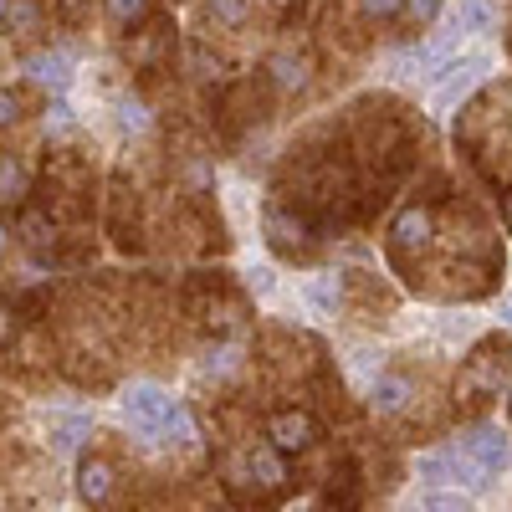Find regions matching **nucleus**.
I'll list each match as a JSON object with an SVG mask.
<instances>
[{
	"label": "nucleus",
	"mask_w": 512,
	"mask_h": 512,
	"mask_svg": "<svg viewBox=\"0 0 512 512\" xmlns=\"http://www.w3.org/2000/svg\"><path fill=\"white\" fill-rule=\"evenodd\" d=\"M277 82H282V88H303V62L277 57Z\"/></svg>",
	"instance_id": "obj_16"
},
{
	"label": "nucleus",
	"mask_w": 512,
	"mask_h": 512,
	"mask_svg": "<svg viewBox=\"0 0 512 512\" xmlns=\"http://www.w3.org/2000/svg\"><path fill=\"white\" fill-rule=\"evenodd\" d=\"M144 11H149V0H108V16H113L118 26H134Z\"/></svg>",
	"instance_id": "obj_13"
},
{
	"label": "nucleus",
	"mask_w": 512,
	"mask_h": 512,
	"mask_svg": "<svg viewBox=\"0 0 512 512\" xmlns=\"http://www.w3.org/2000/svg\"><path fill=\"white\" fill-rule=\"evenodd\" d=\"M405 405H410V384L400 374H379L374 379V410L379 415H400Z\"/></svg>",
	"instance_id": "obj_5"
},
{
	"label": "nucleus",
	"mask_w": 512,
	"mask_h": 512,
	"mask_svg": "<svg viewBox=\"0 0 512 512\" xmlns=\"http://www.w3.org/2000/svg\"><path fill=\"white\" fill-rule=\"evenodd\" d=\"M123 415L139 436H159V431H169V420L180 415V405L169 400L159 384H134V390L123 395Z\"/></svg>",
	"instance_id": "obj_1"
},
{
	"label": "nucleus",
	"mask_w": 512,
	"mask_h": 512,
	"mask_svg": "<svg viewBox=\"0 0 512 512\" xmlns=\"http://www.w3.org/2000/svg\"><path fill=\"white\" fill-rule=\"evenodd\" d=\"M6 195H21V169L6 159Z\"/></svg>",
	"instance_id": "obj_21"
},
{
	"label": "nucleus",
	"mask_w": 512,
	"mask_h": 512,
	"mask_svg": "<svg viewBox=\"0 0 512 512\" xmlns=\"http://www.w3.org/2000/svg\"><path fill=\"white\" fill-rule=\"evenodd\" d=\"M210 16L226 21V26H241L246 21V0H210Z\"/></svg>",
	"instance_id": "obj_14"
},
{
	"label": "nucleus",
	"mask_w": 512,
	"mask_h": 512,
	"mask_svg": "<svg viewBox=\"0 0 512 512\" xmlns=\"http://www.w3.org/2000/svg\"><path fill=\"white\" fill-rule=\"evenodd\" d=\"M461 451L472 456V461H482L487 472H502V466H507V436L492 431V425H477V431H466V436H461Z\"/></svg>",
	"instance_id": "obj_4"
},
{
	"label": "nucleus",
	"mask_w": 512,
	"mask_h": 512,
	"mask_svg": "<svg viewBox=\"0 0 512 512\" xmlns=\"http://www.w3.org/2000/svg\"><path fill=\"white\" fill-rule=\"evenodd\" d=\"M477 72H487V57H461L451 67V77L441 82V103H456V93H466L477 82Z\"/></svg>",
	"instance_id": "obj_6"
},
{
	"label": "nucleus",
	"mask_w": 512,
	"mask_h": 512,
	"mask_svg": "<svg viewBox=\"0 0 512 512\" xmlns=\"http://www.w3.org/2000/svg\"><path fill=\"white\" fill-rule=\"evenodd\" d=\"M88 431H93V425L82 420V415H67V420H57V425H52V451H62V456H67V451H77L82 441H88Z\"/></svg>",
	"instance_id": "obj_9"
},
{
	"label": "nucleus",
	"mask_w": 512,
	"mask_h": 512,
	"mask_svg": "<svg viewBox=\"0 0 512 512\" xmlns=\"http://www.w3.org/2000/svg\"><path fill=\"white\" fill-rule=\"evenodd\" d=\"M241 477L251 482V487H282L287 482V466H282V456H277V446H251L246 456H241Z\"/></svg>",
	"instance_id": "obj_3"
},
{
	"label": "nucleus",
	"mask_w": 512,
	"mask_h": 512,
	"mask_svg": "<svg viewBox=\"0 0 512 512\" xmlns=\"http://www.w3.org/2000/svg\"><path fill=\"white\" fill-rule=\"evenodd\" d=\"M492 26V6L487 0H461L456 6V31H487Z\"/></svg>",
	"instance_id": "obj_10"
},
{
	"label": "nucleus",
	"mask_w": 512,
	"mask_h": 512,
	"mask_svg": "<svg viewBox=\"0 0 512 512\" xmlns=\"http://www.w3.org/2000/svg\"><path fill=\"white\" fill-rule=\"evenodd\" d=\"M82 11H88V0H62V21H82Z\"/></svg>",
	"instance_id": "obj_20"
},
{
	"label": "nucleus",
	"mask_w": 512,
	"mask_h": 512,
	"mask_svg": "<svg viewBox=\"0 0 512 512\" xmlns=\"http://www.w3.org/2000/svg\"><path fill=\"white\" fill-rule=\"evenodd\" d=\"M507 221H512V195H507Z\"/></svg>",
	"instance_id": "obj_22"
},
{
	"label": "nucleus",
	"mask_w": 512,
	"mask_h": 512,
	"mask_svg": "<svg viewBox=\"0 0 512 512\" xmlns=\"http://www.w3.org/2000/svg\"><path fill=\"white\" fill-rule=\"evenodd\" d=\"M313 441H318L313 415H303V410L272 415V446H277V451H303V446H313Z\"/></svg>",
	"instance_id": "obj_2"
},
{
	"label": "nucleus",
	"mask_w": 512,
	"mask_h": 512,
	"mask_svg": "<svg viewBox=\"0 0 512 512\" xmlns=\"http://www.w3.org/2000/svg\"><path fill=\"white\" fill-rule=\"evenodd\" d=\"M425 231H431V216H425V210H405L400 226H395L400 241H425Z\"/></svg>",
	"instance_id": "obj_11"
},
{
	"label": "nucleus",
	"mask_w": 512,
	"mask_h": 512,
	"mask_svg": "<svg viewBox=\"0 0 512 512\" xmlns=\"http://www.w3.org/2000/svg\"><path fill=\"white\" fill-rule=\"evenodd\" d=\"M31 77L36 82H57V88H62V82H67V57H36L31 62Z\"/></svg>",
	"instance_id": "obj_12"
},
{
	"label": "nucleus",
	"mask_w": 512,
	"mask_h": 512,
	"mask_svg": "<svg viewBox=\"0 0 512 512\" xmlns=\"http://www.w3.org/2000/svg\"><path fill=\"white\" fill-rule=\"evenodd\" d=\"M359 6H364L369 21H390V16L400 11V0H359Z\"/></svg>",
	"instance_id": "obj_17"
},
{
	"label": "nucleus",
	"mask_w": 512,
	"mask_h": 512,
	"mask_svg": "<svg viewBox=\"0 0 512 512\" xmlns=\"http://www.w3.org/2000/svg\"><path fill=\"white\" fill-rule=\"evenodd\" d=\"M425 512H472V502L456 497V492H431L425 497Z\"/></svg>",
	"instance_id": "obj_15"
},
{
	"label": "nucleus",
	"mask_w": 512,
	"mask_h": 512,
	"mask_svg": "<svg viewBox=\"0 0 512 512\" xmlns=\"http://www.w3.org/2000/svg\"><path fill=\"white\" fill-rule=\"evenodd\" d=\"M108 487H113V466L108 461H88V466H82V497H88L93 507L108 502Z\"/></svg>",
	"instance_id": "obj_7"
},
{
	"label": "nucleus",
	"mask_w": 512,
	"mask_h": 512,
	"mask_svg": "<svg viewBox=\"0 0 512 512\" xmlns=\"http://www.w3.org/2000/svg\"><path fill=\"white\" fill-rule=\"evenodd\" d=\"M446 472H451V456H425V461H420V477H425V482H441Z\"/></svg>",
	"instance_id": "obj_18"
},
{
	"label": "nucleus",
	"mask_w": 512,
	"mask_h": 512,
	"mask_svg": "<svg viewBox=\"0 0 512 512\" xmlns=\"http://www.w3.org/2000/svg\"><path fill=\"white\" fill-rule=\"evenodd\" d=\"M405 11H410L415 21H431V16L441 11V0H405Z\"/></svg>",
	"instance_id": "obj_19"
},
{
	"label": "nucleus",
	"mask_w": 512,
	"mask_h": 512,
	"mask_svg": "<svg viewBox=\"0 0 512 512\" xmlns=\"http://www.w3.org/2000/svg\"><path fill=\"white\" fill-rule=\"evenodd\" d=\"M451 477H456L461 487H472V492H482V487L492 482V472H487V466H482V461H472V456H466L461 446L451 451Z\"/></svg>",
	"instance_id": "obj_8"
}]
</instances>
